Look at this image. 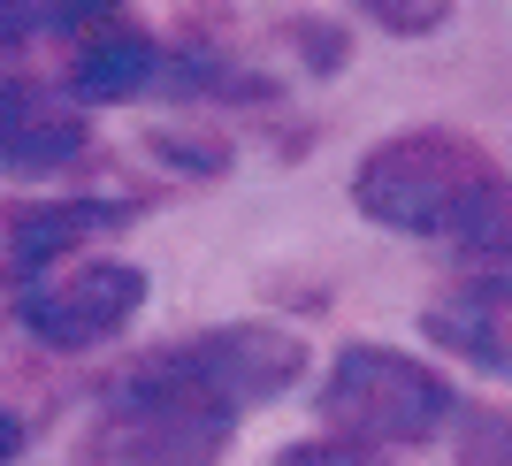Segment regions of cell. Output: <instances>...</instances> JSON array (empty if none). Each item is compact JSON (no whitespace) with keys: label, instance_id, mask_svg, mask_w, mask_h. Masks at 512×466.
Returning a JSON list of instances; mask_svg holds the SVG:
<instances>
[{"label":"cell","instance_id":"5b68a950","mask_svg":"<svg viewBox=\"0 0 512 466\" xmlns=\"http://www.w3.org/2000/svg\"><path fill=\"white\" fill-rule=\"evenodd\" d=\"M428 344L451 352L467 367H490V375H512V283L505 276H482V283H459L451 298L428 306Z\"/></svg>","mask_w":512,"mask_h":466},{"label":"cell","instance_id":"30bf717a","mask_svg":"<svg viewBox=\"0 0 512 466\" xmlns=\"http://www.w3.org/2000/svg\"><path fill=\"white\" fill-rule=\"evenodd\" d=\"M360 8L383 23V31H406V39H421V31H436V23L451 16V0H360Z\"/></svg>","mask_w":512,"mask_h":466},{"label":"cell","instance_id":"6da1fadb","mask_svg":"<svg viewBox=\"0 0 512 466\" xmlns=\"http://www.w3.org/2000/svg\"><path fill=\"white\" fill-rule=\"evenodd\" d=\"M299 367V337L268 321H230L161 344L107 390L92 436L77 444V466H214L230 451L237 413L291 390Z\"/></svg>","mask_w":512,"mask_h":466},{"label":"cell","instance_id":"ba28073f","mask_svg":"<svg viewBox=\"0 0 512 466\" xmlns=\"http://www.w3.org/2000/svg\"><path fill=\"white\" fill-rule=\"evenodd\" d=\"M69 85H77V100H130V92L161 85V46L146 31H92Z\"/></svg>","mask_w":512,"mask_h":466},{"label":"cell","instance_id":"8fae6325","mask_svg":"<svg viewBox=\"0 0 512 466\" xmlns=\"http://www.w3.org/2000/svg\"><path fill=\"white\" fill-rule=\"evenodd\" d=\"M268 466H383L367 444H344V436H329V444H291V451H276Z\"/></svg>","mask_w":512,"mask_h":466},{"label":"cell","instance_id":"9c48e42d","mask_svg":"<svg viewBox=\"0 0 512 466\" xmlns=\"http://www.w3.org/2000/svg\"><path fill=\"white\" fill-rule=\"evenodd\" d=\"M8 16H16V31H92V23H107L123 0H0Z\"/></svg>","mask_w":512,"mask_h":466},{"label":"cell","instance_id":"7c38bea8","mask_svg":"<svg viewBox=\"0 0 512 466\" xmlns=\"http://www.w3.org/2000/svg\"><path fill=\"white\" fill-rule=\"evenodd\" d=\"M459 466H512V421H474V436L459 444Z\"/></svg>","mask_w":512,"mask_h":466},{"label":"cell","instance_id":"3957f363","mask_svg":"<svg viewBox=\"0 0 512 466\" xmlns=\"http://www.w3.org/2000/svg\"><path fill=\"white\" fill-rule=\"evenodd\" d=\"M321 421L344 444H428L451 421V390L436 367H421L398 344H344L321 375Z\"/></svg>","mask_w":512,"mask_h":466},{"label":"cell","instance_id":"277c9868","mask_svg":"<svg viewBox=\"0 0 512 466\" xmlns=\"http://www.w3.org/2000/svg\"><path fill=\"white\" fill-rule=\"evenodd\" d=\"M138 298H146V276L130 260H62V268L16 283V314L54 352H92L130 329Z\"/></svg>","mask_w":512,"mask_h":466},{"label":"cell","instance_id":"4fadbf2b","mask_svg":"<svg viewBox=\"0 0 512 466\" xmlns=\"http://www.w3.org/2000/svg\"><path fill=\"white\" fill-rule=\"evenodd\" d=\"M16 451H23V428L16 413H0V466H16Z\"/></svg>","mask_w":512,"mask_h":466},{"label":"cell","instance_id":"5bb4252c","mask_svg":"<svg viewBox=\"0 0 512 466\" xmlns=\"http://www.w3.org/2000/svg\"><path fill=\"white\" fill-rule=\"evenodd\" d=\"M16 39H23V31H16V16H8V8H0V62H8V54H16Z\"/></svg>","mask_w":512,"mask_h":466},{"label":"cell","instance_id":"8992f818","mask_svg":"<svg viewBox=\"0 0 512 466\" xmlns=\"http://www.w3.org/2000/svg\"><path fill=\"white\" fill-rule=\"evenodd\" d=\"M85 153V123H77V107L62 100V92L46 85H0V161L8 169H62V161H77Z\"/></svg>","mask_w":512,"mask_h":466},{"label":"cell","instance_id":"7a4b0ae2","mask_svg":"<svg viewBox=\"0 0 512 466\" xmlns=\"http://www.w3.org/2000/svg\"><path fill=\"white\" fill-rule=\"evenodd\" d=\"M352 199L367 222H383L398 237H444L467 253L512 199V176L490 153L459 138V130H398L383 146L360 153L352 169Z\"/></svg>","mask_w":512,"mask_h":466},{"label":"cell","instance_id":"52a82bcc","mask_svg":"<svg viewBox=\"0 0 512 466\" xmlns=\"http://www.w3.org/2000/svg\"><path fill=\"white\" fill-rule=\"evenodd\" d=\"M115 222H123V207H107V199H54V207H23V214H16V230H8V237H16L8 276L31 283V276H46V268H62L77 237L115 230Z\"/></svg>","mask_w":512,"mask_h":466}]
</instances>
